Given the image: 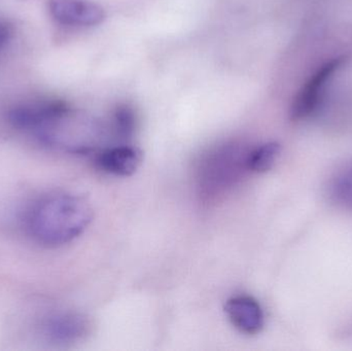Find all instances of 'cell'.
Returning <instances> with one entry per match:
<instances>
[{
    "mask_svg": "<svg viewBox=\"0 0 352 351\" xmlns=\"http://www.w3.org/2000/svg\"><path fill=\"white\" fill-rule=\"evenodd\" d=\"M142 162V152L131 146L107 148L97 156L96 164L101 170L117 177H130Z\"/></svg>",
    "mask_w": 352,
    "mask_h": 351,
    "instance_id": "7",
    "label": "cell"
},
{
    "mask_svg": "<svg viewBox=\"0 0 352 351\" xmlns=\"http://www.w3.org/2000/svg\"><path fill=\"white\" fill-rule=\"evenodd\" d=\"M12 36V30L8 24L0 23V49L4 47L10 41Z\"/></svg>",
    "mask_w": 352,
    "mask_h": 351,
    "instance_id": "11",
    "label": "cell"
},
{
    "mask_svg": "<svg viewBox=\"0 0 352 351\" xmlns=\"http://www.w3.org/2000/svg\"><path fill=\"white\" fill-rule=\"evenodd\" d=\"M47 8L57 22L69 26H97L107 18L104 10L91 0H47Z\"/></svg>",
    "mask_w": 352,
    "mask_h": 351,
    "instance_id": "5",
    "label": "cell"
},
{
    "mask_svg": "<svg viewBox=\"0 0 352 351\" xmlns=\"http://www.w3.org/2000/svg\"><path fill=\"white\" fill-rule=\"evenodd\" d=\"M92 218L93 210L86 198L57 193L35 203L28 212L26 224L35 241L55 247L66 245L82 234Z\"/></svg>",
    "mask_w": 352,
    "mask_h": 351,
    "instance_id": "1",
    "label": "cell"
},
{
    "mask_svg": "<svg viewBox=\"0 0 352 351\" xmlns=\"http://www.w3.org/2000/svg\"><path fill=\"white\" fill-rule=\"evenodd\" d=\"M225 311L232 325L241 333L256 335L264 327V313L256 299L236 296L226 303Z\"/></svg>",
    "mask_w": 352,
    "mask_h": 351,
    "instance_id": "6",
    "label": "cell"
},
{
    "mask_svg": "<svg viewBox=\"0 0 352 351\" xmlns=\"http://www.w3.org/2000/svg\"><path fill=\"white\" fill-rule=\"evenodd\" d=\"M346 61L345 57H337L324 63L307 80L294 99L291 107V117L294 121L307 119L316 113L320 106L324 89L334 74Z\"/></svg>",
    "mask_w": 352,
    "mask_h": 351,
    "instance_id": "3",
    "label": "cell"
},
{
    "mask_svg": "<svg viewBox=\"0 0 352 351\" xmlns=\"http://www.w3.org/2000/svg\"><path fill=\"white\" fill-rule=\"evenodd\" d=\"M113 124H115L116 132L120 137H131L138 126L135 111L129 105H119L113 115Z\"/></svg>",
    "mask_w": 352,
    "mask_h": 351,
    "instance_id": "9",
    "label": "cell"
},
{
    "mask_svg": "<svg viewBox=\"0 0 352 351\" xmlns=\"http://www.w3.org/2000/svg\"><path fill=\"white\" fill-rule=\"evenodd\" d=\"M92 321L82 313L62 311L49 315L41 324V333L55 344H72L82 341L92 332Z\"/></svg>",
    "mask_w": 352,
    "mask_h": 351,
    "instance_id": "4",
    "label": "cell"
},
{
    "mask_svg": "<svg viewBox=\"0 0 352 351\" xmlns=\"http://www.w3.org/2000/svg\"><path fill=\"white\" fill-rule=\"evenodd\" d=\"M248 152L234 144L223 146L208 152L199 164L201 195L205 199H215L231 189L245 170H248Z\"/></svg>",
    "mask_w": 352,
    "mask_h": 351,
    "instance_id": "2",
    "label": "cell"
},
{
    "mask_svg": "<svg viewBox=\"0 0 352 351\" xmlns=\"http://www.w3.org/2000/svg\"><path fill=\"white\" fill-rule=\"evenodd\" d=\"M280 152V144L277 142H268L258 146L248 152V170L258 173L267 172L274 166Z\"/></svg>",
    "mask_w": 352,
    "mask_h": 351,
    "instance_id": "8",
    "label": "cell"
},
{
    "mask_svg": "<svg viewBox=\"0 0 352 351\" xmlns=\"http://www.w3.org/2000/svg\"><path fill=\"white\" fill-rule=\"evenodd\" d=\"M336 194L340 199L352 203V165L337 181Z\"/></svg>",
    "mask_w": 352,
    "mask_h": 351,
    "instance_id": "10",
    "label": "cell"
}]
</instances>
